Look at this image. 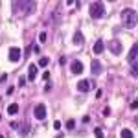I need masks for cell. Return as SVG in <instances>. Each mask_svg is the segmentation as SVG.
<instances>
[{
    "instance_id": "cell-1",
    "label": "cell",
    "mask_w": 138,
    "mask_h": 138,
    "mask_svg": "<svg viewBox=\"0 0 138 138\" xmlns=\"http://www.w3.org/2000/svg\"><path fill=\"white\" fill-rule=\"evenodd\" d=\"M121 24L125 26V28H134V26L138 24V15H136V11H133V9H123L121 11Z\"/></svg>"
},
{
    "instance_id": "cell-2",
    "label": "cell",
    "mask_w": 138,
    "mask_h": 138,
    "mask_svg": "<svg viewBox=\"0 0 138 138\" xmlns=\"http://www.w3.org/2000/svg\"><path fill=\"white\" fill-rule=\"evenodd\" d=\"M105 15V6L101 2H94L90 6V17L92 18H101Z\"/></svg>"
},
{
    "instance_id": "cell-3",
    "label": "cell",
    "mask_w": 138,
    "mask_h": 138,
    "mask_svg": "<svg viewBox=\"0 0 138 138\" xmlns=\"http://www.w3.org/2000/svg\"><path fill=\"white\" fill-rule=\"evenodd\" d=\"M33 2H13V11H33Z\"/></svg>"
},
{
    "instance_id": "cell-4",
    "label": "cell",
    "mask_w": 138,
    "mask_h": 138,
    "mask_svg": "<svg viewBox=\"0 0 138 138\" xmlns=\"http://www.w3.org/2000/svg\"><path fill=\"white\" fill-rule=\"evenodd\" d=\"M20 55H22L20 48H17V46L9 48V54H8V57H9V61H11V63H17L18 59H20Z\"/></svg>"
},
{
    "instance_id": "cell-5",
    "label": "cell",
    "mask_w": 138,
    "mask_h": 138,
    "mask_svg": "<svg viewBox=\"0 0 138 138\" xmlns=\"http://www.w3.org/2000/svg\"><path fill=\"white\" fill-rule=\"evenodd\" d=\"M109 50L112 52L114 55H120V54H121V50H123V48H121V42L118 41V39H112V41L109 42Z\"/></svg>"
},
{
    "instance_id": "cell-6",
    "label": "cell",
    "mask_w": 138,
    "mask_h": 138,
    "mask_svg": "<svg viewBox=\"0 0 138 138\" xmlns=\"http://www.w3.org/2000/svg\"><path fill=\"white\" fill-rule=\"evenodd\" d=\"M33 116L37 118V120H44V118H46V107L42 103L37 105V107L33 109Z\"/></svg>"
},
{
    "instance_id": "cell-7",
    "label": "cell",
    "mask_w": 138,
    "mask_h": 138,
    "mask_svg": "<svg viewBox=\"0 0 138 138\" xmlns=\"http://www.w3.org/2000/svg\"><path fill=\"white\" fill-rule=\"evenodd\" d=\"M90 72H92L94 75H100L101 72H103V66H101V63L98 61V59H94V61L90 63Z\"/></svg>"
},
{
    "instance_id": "cell-8",
    "label": "cell",
    "mask_w": 138,
    "mask_h": 138,
    "mask_svg": "<svg viewBox=\"0 0 138 138\" xmlns=\"http://www.w3.org/2000/svg\"><path fill=\"white\" fill-rule=\"evenodd\" d=\"M70 70H72V74H75V75L83 74V63H81V61H74L72 66H70Z\"/></svg>"
},
{
    "instance_id": "cell-9",
    "label": "cell",
    "mask_w": 138,
    "mask_h": 138,
    "mask_svg": "<svg viewBox=\"0 0 138 138\" xmlns=\"http://www.w3.org/2000/svg\"><path fill=\"white\" fill-rule=\"evenodd\" d=\"M90 88H92V83L87 81V79H81L79 83H77V90H79V92H88Z\"/></svg>"
},
{
    "instance_id": "cell-10",
    "label": "cell",
    "mask_w": 138,
    "mask_h": 138,
    "mask_svg": "<svg viewBox=\"0 0 138 138\" xmlns=\"http://www.w3.org/2000/svg\"><path fill=\"white\" fill-rule=\"evenodd\" d=\"M103 50H105V42H103V39H98L96 41V44H94V54H103Z\"/></svg>"
},
{
    "instance_id": "cell-11",
    "label": "cell",
    "mask_w": 138,
    "mask_h": 138,
    "mask_svg": "<svg viewBox=\"0 0 138 138\" xmlns=\"http://www.w3.org/2000/svg\"><path fill=\"white\" fill-rule=\"evenodd\" d=\"M28 77H29V81H33L37 77V64H29L28 66Z\"/></svg>"
},
{
    "instance_id": "cell-12",
    "label": "cell",
    "mask_w": 138,
    "mask_h": 138,
    "mask_svg": "<svg viewBox=\"0 0 138 138\" xmlns=\"http://www.w3.org/2000/svg\"><path fill=\"white\" fill-rule=\"evenodd\" d=\"M83 41H85V37H83V33H81V31H75L74 33V44H83Z\"/></svg>"
},
{
    "instance_id": "cell-13",
    "label": "cell",
    "mask_w": 138,
    "mask_h": 138,
    "mask_svg": "<svg viewBox=\"0 0 138 138\" xmlns=\"http://www.w3.org/2000/svg\"><path fill=\"white\" fill-rule=\"evenodd\" d=\"M136 57H138V42H136V44H133V48H131V54H129V59H131V61H134Z\"/></svg>"
},
{
    "instance_id": "cell-14",
    "label": "cell",
    "mask_w": 138,
    "mask_h": 138,
    "mask_svg": "<svg viewBox=\"0 0 138 138\" xmlns=\"http://www.w3.org/2000/svg\"><path fill=\"white\" fill-rule=\"evenodd\" d=\"M18 129H20V134H22V136H26V134L29 133V123H24V121H22Z\"/></svg>"
},
{
    "instance_id": "cell-15",
    "label": "cell",
    "mask_w": 138,
    "mask_h": 138,
    "mask_svg": "<svg viewBox=\"0 0 138 138\" xmlns=\"http://www.w3.org/2000/svg\"><path fill=\"white\" fill-rule=\"evenodd\" d=\"M120 138H134V134H133V131H131V129H121Z\"/></svg>"
},
{
    "instance_id": "cell-16",
    "label": "cell",
    "mask_w": 138,
    "mask_h": 138,
    "mask_svg": "<svg viewBox=\"0 0 138 138\" xmlns=\"http://www.w3.org/2000/svg\"><path fill=\"white\" fill-rule=\"evenodd\" d=\"M17 112H18V105L17 103H11L8 107V114H11V116H13V114H17Z\"/></svg>"
},
{
    "instance_id": "cell-17",
    "label": "cell",
    "mask_w": 138,
    "mask_h": 138,
    "mask_svg": "<svg viewBox=\"0 0 138 138\" xmlns=\"http://www.w3.org/2000/svg\"><path fill=\"white\" fill-rule=\"evenodd\" d=\"M131 74L138 79V61H133V64H131Z\"/></svg>"
},
{
    "instance_id": "cell-18",
    "label": "cell",
    "mask_w": 138,
    "mask_h": 138,
    "mask_svg": "<svg viewBox=\"0 0 138 138\" xmlns=\"http://www.w3.org/2000/svg\"><path fill=\"white\" fill-rule=\"evenodd\" d=\"M48 63H50V59H48V57H41V59H39V66H41V68L48 66Z\"/></svg>"
},
{
    "instance_id": "cell-19",
    "label": "cell",
    "mask_w": 138,
    "mask_h": 138,
    "mask_svg": "<svg viewBox=\"0 0 138 138\" xmlns=\"http://www.w3.org/2000/svg\"><path fill=\"white\" fill-rule=\"evenodd\" d=\"M94 134H96V138H103V131H101V127H96V129H94Z\"/></svg>"
},
{
    "instance_id": "cell-20",
    "label": "cell",
    "mask_w": 138,
    "mask_h": 138,
    "mask_svg": "<svg viewBox=\"0 0 138 138\" xmlns=\"http://www.w3.org/2000/svg\"><path fill=\"white\" fill-rule=\"evenodd\" d=\"M74 127H75V121L74 120H68L66 121V129H74Z\"/></svg>"
},
{
    "instance_id": "cell-21",
    "label": "cell",
    "mask_w": 138,
    "mask_h": 138,
    "mask_svg": "<svg viewBox=\"0 0 138 138\" xmlns=\"http://www.w3.org/2000/svg\"><path fill=\"white\" fill-rule=\"evenodd\" d=\"M131 110H138V100H134L133 103H131Z\"/></svg>"
},
{
    "instance_id": "cell-22",
    "label": "cell",
    "mask_w": 138,
    "mask_h": 138,
    "mask_svg": "<svg viewBox=\"0 0 138 138\" xmlns=\"http://www.w3.org/2000/svg\"><path fill=\"white\" fill-rule=\"evenodd\" d=\"M9 127H11V129H18V127H20V123H17V121H11V123H9Z\"/></svg>"
},
{
    "instance_id": "cell-23",
    "label": "cell",
    "mask_w": 138,
    "mask_h": 138,
    "mask_svg": "<svg viewBox=\"0 0 138 138\" xmlns=\"http://www.w3.org/2000/svg\"><path fill=\"white\" fill-rule=\"evenodd\" d=\"M6 81H8V74H2L0 75V83H6Z\"/></svg>"
},
{
    "instance_id": "cell-24",
    "label": "cell",
    "mask_w": 138,
    "mask_h": 138,
    "mask_svg": "<svg viewBox=\"0 0 138 138\" xmlns=\"http://www.w3.org/2000/svg\"><path fill=\"white\" fill-rule=\"evenodd\" d=\"M54 129H55V131L61 129V121H54Z\"/></svg>"
},
{
    "instance_id": "cell-25",
    "label": "cell",
    "mask_w": 138,
    "mask_h": 138,
    "mask_svg": "<svg viewBox=\"0 0 138 138\" xmlns=\"http://www.w3.org/2000/svg\"><path fill=\"white\" fill-rule=\"evenodd\" d=\"M26 85V77H20V79H18V87H24Z\"/></svg>"
},
{
    "instance_id": "cell-26",
    "label": "cell",
    "mask_w": 138,
    "mask_h": 138,
    "mask_svg": "<svg viewBox=\"0 0 138 138\" xmlns=\"http://www.w3.org/2000/svg\"><path fill=\"white\" fill-rule=\"evenodd\" d=\"M39 41H41V42H44V41H46V33H44V31L39 35Z\"/></svg>"
},
{
    "instance_id": "cell-27",
    "label": "cell",
    "mask_w": 138,
    "mask_h": 138,
    "mask_svg": "<svg viewBox=\"0 0 138 138\" xmlns=\"http://www.w3.org/2000/svg\"><path fill=\"white\" fill-rule=\"evenodd\" d=\"M13 92H15V87H9V88H8V96H11Z\"/></svg>"
},
{
    "instance_id": "cell-28",
    "label": "cell",
    "mask_w": 138,
    "mask_h": 138,
    "mask_svg": "<svg viewBox=\"0 0 138 138\" xmlns=\"http://www.w3.org/2000/svg\"><path fill=\"white\" fill-rule=\"evenodd\" d=\"M0 138H4V136H2V134H0Z\"/></svg>"
},
{
    "instance_id": "cell-29",
    "label": "cell",
    "mask_w": 138,
    "mask_h": 138,
    "mask_svg": "<svg viewBox=\"0 0 138 138\" xmlns=\"http://www.w3.org/2000/svg\"><path fill=\"white\" fill-rule=\"evenodd\" d=\"M0 120H2V116H0Z\"/></svg>"
}]
</instances>
